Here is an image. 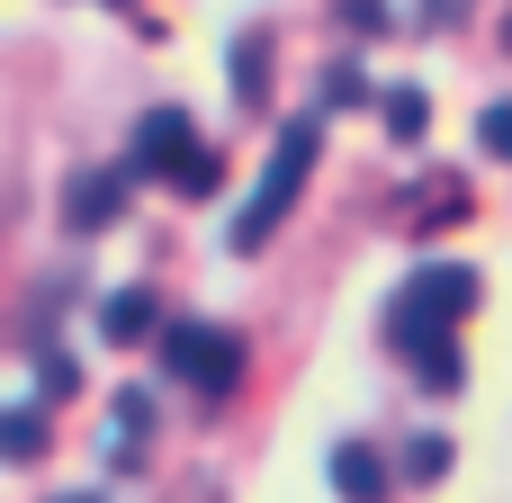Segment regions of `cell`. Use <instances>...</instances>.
I'll return each instance as SVG.
<instances>
[{"label":"cell","mask_w":512,"mask_h":503,"mask_svg":"<svg viewBox=\"0 0 512 503\" xmlns=\"http://www.w3.org/2000/svg\"><path fill=\"white\" fill-rule=\"evenodd\" d=\"M306 171H315V117H297L288 135H279V153H270V171H261V189L243 198V216H234V252H261L270 234H279V216L297 207V189H306Z\"/></svg>","instance_id":"obj_1"},{"label":"cell","mask_w":512,"mask_h":503,"mask_svg":"<svg viewBox=\"0 0 512 503\" xmlns=\"http://www.w3.org/2000/svg\"><path fill=\"white\" fill-rule=\"evenodd\" d=\"M135 171L171 180L180 198H207V189H216V153L198 144V126H189L180 108H153V117L135 126Z\"/></svg>","instance_id":"obj_2"},{"label":"cell","mask_w":512,"mask_h":503,"mask_svg":"<svg viewBox=\"0 0 512 503\" xmlns=\"http://www.w3.org/2000/svg\"><path fill=\"white\" fill-rule=\"evenodd\" d=\"M468 306H477V270H459V261H441V270H423V279H405V297H396V315H387V324H396L405 342H423V333L441 342V333H450V324H459Z\"/></svg>","instance_id":"obj_3"},{"label":"cell","mask_w":512,"mask_h":503,"mask_svg":"<svg viewBox=\"0 0 512 503\" xmlns=\"http://www.w3.org/2000/svg\"><path fill=\"white\" fill-rule=\"evenodd\" d=\"M162 369H180L198 396H225L243 378V333H225V324H171L162 333Z\"/></svg>","instance_id":"obj_4"},{"label":"cell","mask_w":512,"mask_h":503,"mask_svg":"<svg viewBox=\"0 0 512 503\" xmlns=\"http://www.w3.org/2000/svg\"><path fill=\"white\" fill-rule=\"evenodd\" d=\"M333 486H342V503H387V468H378V450L342 441V450H333Z\"/></svg>","instance_id":"obj_5"},{"label":"cell","mask_w":512,"mask_h":503,"mask_svg":"<svg viewBox=\"0 0 512 503\" xmlns=\"http://www.w3.org/2000/svg\"><path fill=\"white\" fill-rule=\"evenodd\" d=\"M99 333H108V342H144V333H153V297H144V288H117V297L99 306Z\"/></svg>","instance_id":"obj_6"},{"label":"cell","mask_w":512,"mask_h":503,"mask_svg":"<svg viewBox=\"0 0 512 503\" xmlns=\"http://www.w3.org/2000/svg\"><path fill=\"white\" fill-rule=\"evenodd\" d=\"M117 198H126V189H117L108 171H90V180H72V225H108V216H117Z\"/></svg>","instance_id":"obj_7"},{"label":"cell","mask_w":512,"mask_h":503,"mask_svg":"<svg viewBox=\"0 0 512 503\" xmlns=\"http://www.w3.org/2000/svg\"><path fill=\"white\" fill-rule=\"evenodd\" d=\"M0 450H9L18 468H27L36 450H45V423H36V405H9V423H0Z\"/></svg>","instance_id":"obj_8"},{"label":"cell","mask_w":512,"mask_h":503,"mask_svg":"<svg viewBox=\"0 0 512 503\" xmlns=\"http://www.w3.org/2000/svg\"><path fill=\"white\" fill-rule=\"evenodd\" d=\"M423 117H432V108H423V90H387V135H396V144H414V135H423Z\"/></svg>","instance_id":"obj_9"},{"label":"cell","mask_w":512,"mask_h":503,"mask_svg":"<svg viewBox=\"0 0 512 503\" xmlns=\"http://www.w3.org/2000/svg\"><path fill=\"white\" fill-rule=\"evenodd\" d=\"M459 378H468V369H459V342H450V333H441V342H432V351H423V387H441V396H450V387H459Z\"/></svg>","instance_id":"obj_10"},{"label":"cell","mask_w":512,"mask_h":503,"mask_svg":"<svg viewBox=\"0 0 512 503\" xmlns=\"http://www.w3.org/2000/svg\"><path fill=\"white\" fill-rule=\"evenodd\" d=\"M405 477H423V486H432V477H450V441H441V432H423V441L405 450Z\"/></svg>","instance_id":"obj_11"},{"label":"cell","mask_w":512,"mask_h":503,"mask_svg":"<svg viewBox=\"0 0 512 503\" xmlns=\"http://www.w3.org/2000/svg\"><path fill=\"white\" fill-rule=\"evenodd\" d=\"M477 144H486V153H504V162H512V99H495V108L477 117Z\"/></svg>","instance_id":"obj_12"},{"label":"cell","mask_w":512,"mask_h":503,"mask_svg":"<svg viewBox=\"0 0 512 503\" xmlns=\"http://www.w3.org/2000/svg\"><path fill=\"white\" fill-rule=\"evenodd\" d=\"M99 9H126V0H99Z\"/></svg>","instance_id":"obj_13"},{"label":"cell","mask_w":512,"mask_h":503,"mask_svg":"<svg viewBox=\"0 0 512 503\" xmlns=\"http://www.w3.org/2000/svg\"><path fill=\"white\" fill-rule=\"evenodd\" d=\"M504 45H512V18H504Z\"/></svg>","instance_id":"obj_14"}]
</instances>
